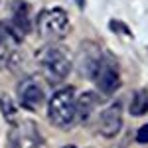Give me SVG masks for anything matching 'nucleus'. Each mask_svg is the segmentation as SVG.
<instances>
[{
  "instance_id": "f257e3e1",
  "label": "nucleus",
  "mask_w": 148,
  "mask_h": 148,
  "mask_svg": "<svg viewBox=\"0 0 148 148\" xmlns=\"http://www.w3.org/2000/svg\"><path fill=\"white\" fill-rule=\"evenodd\" d=\"M67 53L69 51L65 47L53 46V44L42 47V49L38 51L36 59H38V63L42 65V73H44V77H46L47 83L57 85V83H61V81L69 75V71L73 67V61H71V57H69Z\"/></svg>"
},
{
  "instance_id": "f03ea898",
  "label": "nucleus",
  "mask_w": 148,
  "mask_h": 148,
  "mask_svg": "<svg viewBox=\"0 0 148 148\" xmlns=\"http://www.w3.org/2000/svg\"><path fill=\"white\" fill-rule=\"evenodd\" d=\"M47 119L57 128H71L77 121L75 116V93L71 87L59 89L51 95L47 105Z\"/></svg>"
},
{
  "instance_id": "7ed1b4c3",
  "label": "nucleus",
  "mask_w": 148,
  "mask_h": 148,
  "mask_svg": "<svg viewBox=\"0 0 148 148\" xmlns=\"http://www.w3.org/2000/svg\"><path fill=\"white\" fill-rule=\"evenodd\" d=\"M36 28L46 40H61L69 32V16L63 8L42 10L36 20Z\"/></svg>"
},
{
  "instance_id": "20e7f679",
  "label": "nucleus",
  "mask_w": 148,
  "mask_h": 148,
  "mask_svg": "<svg viewBox=\"0 0 148 148\" xmlns=\"http://www.w3.org/2000/svg\"><path fill=\"white\" fill-rule=\"evenodd\" d=\"M91 79L99 87V91L105 93V95H113L121 87V75H119L116 63H113L111 57H101V61H99Z\"/></svg>"
},
{
  "instance_id": "39448f33",
  "label": "nucleus",
  "mask_w": 148,
  "mask_h": 148,
  "mask_svg": "<svg viewBox=\"0 0 148 148\" xmlns=\"http://www.w3.org/2000/svg\"><path fill=\"white\" fill-rule=\"evenodd\" d=\"M12 20L8 24V28L12 30V34L16 36L18 42H22L24 36H28L34 30V22H32V8L28 2L24 0H16L12 2Z\"/></svg>"
},
{
  "instance_id": "423d86ee",
  "label": "nucleus",
  "mask_w": 148,
  "mask_h": 148,
  "mask_svg": "<svg viewBox=\"0 0 148 148\" xmlns=\"http://www.w3.org/2000/svg\"><path fill=\"white\" fill-rule=\"evenodd\" d=\"M44 99H46L44 89L34 77H26V79H22L18 83V101H20V105L24 109L36 111V109H40L44 105Z\"/></svg>"
},
{
  "instance_id": "0eeeda50",
  "label": "nucleus",
  "mask_w": 148,
  "mask_h": 148,
  "mask_svg": "<svg viewBox=\"0 0 148 148\" xmlns=\"http://www.w3.org/2000/svg\"><path fill=\"white\" fill-rule=\"evenodd\" d=\"M121 128H123V109L121 103H113L99 114V132L105 138H113L121 132Z\"/></svg>"
},
{
  "instance_id": "6e6552de",
  "label": "nucleus",
  "mask_w": 148,
  "mask_h": 148,
  "mask_svg": "<svg viewBox=\"0 0 148 148\" xmlns=\"http://www.w3.org/2000/svg\"><path fill=\"white\" fill-rule=\"evenodd\" d=\"M101 57H103L101 49L95 46V44H91V42L83 44L81 49H79V56L75 59V67H77L81 77H89L91 79L95 69H97V65H99V61H101Z\"/></svg>"
},
{
  "instance_id": "1a4fd4ad",
  "label": "nucleus",
  "mask_w": 148,
  "mask_h": 148,
  "mask_svg": "<svg viewBox=\"0 0 148 148\" xmlns=\"http://www.w3.org/2000/svg\"><path fill=\"white\" fill-rule=\"evenodd\" d=\"M97 105H99V97L93 91H85L79 99H75V116H77V121L89 123V119L93 116Z\"/></svg>"
},
{
  "instance_id": "9d476101",
  "label": "nucleus",
  "mask_w": 148,
  "mask_h": 148,
  "mask_svg": "<svg viewBox=\"0 0 148 148\" xmlns=\"http://www.w3.org/2000/svg\"><path fill=\"white\" fill-rule=\"evenodd\" d=\"M0 113L4 116V121L8 125L16 126L18 125V107L12 101V97L8 93H0Z\"/></svg>"
},
{
  "instance_id": "9b49d317",
  "label": "nucleus",
  "mask_w": 148,
  "mask_h": 148,
  "mask_svg": "<svg viewBox=\"0 0 148 148\" xmlns=\"http://www.w3.org/2000/svg\"><path fill=\"white\" fill-rule=\"evenodd\" d=\"M128 111H130L132 116H142V114L148 113V91L146 89H140V91L134 93Z\"/></svg>"
},
{
  "instance_id": "f8f14e48",
  "label": "nucleus",
  "mask_w": 148,
  "mask_h": 148,
  "mask_svg": "<svg viewBox=\"0 0 148 148\" xmlns=\"http://www.w3.org/2000/svg\"><path fill=\"white\" fill-rule=\"evenodd\" d=\"M136 140H138V142H142V144H146V142H148V123L144 126H140V130L136 132Z\"/></svg>"
},
{
  "instance_id": "ddd939ff",
  "label": "nucleus",
  "mask_w": 148,
  "mask_h": 148,
  "mask_svg": "<svg viewBox=\"0 0 148 148\" xmlns=\"http://www.w3.org/2000/svg\"><path fill=\"white\" fill-rule=\"evenodd\" d=\"M63 148H77V146H73V144H67V146H63Z\"/></svg>"
},
{
  "instance_id": "4468645a",
  "label": "nucleus",
  "mask_w": 148,
  "mask_h": 148,
  "mask_svg": "<svg viewBox=\"0 0 148 148\" xmlns=\"http://www.w3.org/2000/svg\"><path fill=\"white\" fill-rule=\"evenodd\" d=\"M30 148H40V146H38V144H32V146H30Z\"/></svg>"
}]
</instances>
